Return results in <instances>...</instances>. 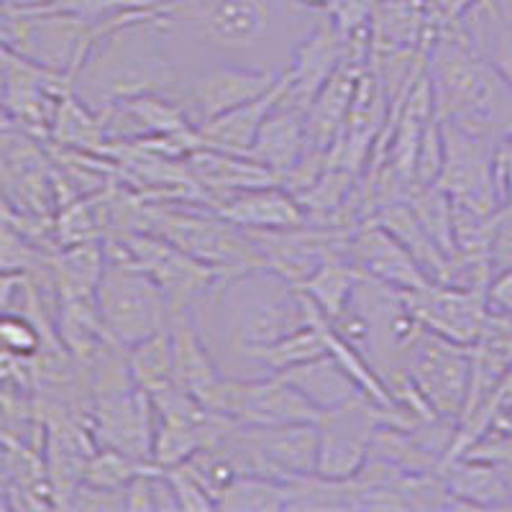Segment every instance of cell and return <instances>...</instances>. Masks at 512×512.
Instances as JSON below:
<instances>
[{"instance_id": "5b68a950", "label": "cell", "mask_w": 512, "mask_h": 512, "mask_svg": "<svg viewBox=\"0 0 512 512\" xmlns=\"http://www.w3.org/2000/svg\"><path fill=\"white\" fill-rule=\"evenodd\" d=\"M233 443L239 446L246 474H262V477L282 479V482L318 474V423H239L233 431Z\"/></svg>"}, {"instance_id": "8fae6325", "label": "cell", "mask_w": 512, "mask_h": 512, "mask_svg": "<svg viewBox=\"0 0 512 512\" xmlns=\"http://www.w3.org/2000/svg\"><path fill=\"white\" fill-rule=\"evenodd\" d=\"M349 262L369 280H377L402 292L423 290V287L433 285L418 267L413 254L374 218L361 223L351 233Z\"/></svg>"}, {"instance_id": "277c9868", "label": "cell", "mask_w": 512, "mask_h": 512, "mask_svg": "<svg viewBox=\"0 0 512 512\" xmlns=\"http://www.w3.org/2000/svg\"><path fill=\"white\" fill-rule=\"evenodd\" d=\"M95 305L105 331L123 351L164 331L169 323V303L162 287L126 256H105Z\"/></svg>"}, {"instance_id": "d4e9b609", "label": "cell", "mask_w": 512, "mask_h": 512, "mask_svg": "<svg viewBox=\"0 0 512 512\" xmlns=\"http://www.w3.org/2000/svg\"><path fill=\"white\" fill-rule=\"evenodd\" d=\"M474 3H477V0H431V8L433 13L441 18L443 24H448V21H456V18L464 16Z\"/></svg>"}, {"instance_id": "7c38bea8", "label": "cell", "mask_w": 512, "mask_h": 512, "mask_svg": "<svg viewBox=\"0 0 512 512\" xmlns=\"http://www.w3.org/2000/svg\"><path fill=\"white\" fill-rule=\"evenodd\" d=\"M308 152V108L287 98L285 88H282V95L272 105V111L267 113L259 134H256L249 157L272 169L282 185V177L303 162Z\"/></svg>"}, {"instance_id": "9a60e30c", "label": "cell", "mask_w": 512, "mask_h": 512, "mask_svg": "<svg viewBox=\"0 0 512 512\" xmlns=\"http://www.w3.org/2000/svg\"><path fill=\"white\" fill-rule=\"evenodd\" d=\"M282 88H285V75H282L280 82H277L267 95H262V98L251 100V103L246 105H239V108H233V111L203 123V126L198 128L200 146H210V149H221V152L249 157L251 146H254L256 141V134H259V128H262L267 113L272 111V105L277 103V98L282 95Z\"/></svg>"}, {"instance_id": "52a82bcc", "label": "cell", "mask_w": 512, "mask_h": 512, "mask_svg": "<svg viewBox=\"0 0 512 512\" xmlns=\"http://www.w3.org/2000/svg\"><path fill=\"white\" fill-rule=\"evenodd\" d=\"M282 75L269 70H251L239 64H205L200 70L187 72L175 90L185 105L187 118L195 128L223 113L262 98L280 82Z\"/></svg>"}, {"instance_id": "ac0fdd59", "label": "cell", "mask_w": 512, "mask_h": 512, "mask_svg": "<svg viewBox=\"0 0 512 512\" xmlns=\"http://www.w3.org/2000/svg\"><path fill=\"white\" fill-rule=\"evenodd\" d=\"M287 495H290V487L282 479L244 474L218 497V507L241 512L287 510Z\"/></svg>"}, {"instance_id": "9c48e42d", "label": "cell", "mask_w": 512, "mask_h": 512, "mask_svg": "<svg viewBox=\"0 0 512 512\" xmlns=\"http://www.w3.org/2000/svg\"><path fill=\"white\" fill-rule=\"evenodd\" d=\"M382 410L372 397L361 395L320 415L318 474L328 479H351L372 451Z\"/></svg>"}, {"instance_id": "44dd1931", "label": "cell", "mask_w": 512, "mask_h": 512, "mask_svg": "<svg viewBox=\"0 0 512 512\" xmlns=\"http://www.w3.org/2000/svg\"><path fill=\"white\" fill-rule=\"evenodd\" d=\"M44 349V333L31 315L3 310L0 313V351L21 359H34Z\"/></svg>"}, {"instance_id": "5bb4252c", "label": "cell", "mask_w": 512, "mask_h": 512, "mask_svg": "<svg viewBox=\"0 0 512 512\" xmlns=\"http://www.w3.org/2000/svg\"><path fill=\"white\" fill-rule=\"evenodd\" d=\"M287 382L295 387L308 402H313L320 413H328L333 408H341L346 402L364 395L356 379L341 367V361L333 354H320L315 359L295 364V367L280 372Z\"/></svg>"}, {"instance_id": "30bf717a", "label": "cell", "mask_w": 512, "mask_h": 512, "mask_svg": "<svg viewBox=\"0 0 512 512\" xmlns=\"http://www.w3.org/2000/svg\"><path fill=\"white\" fill-rule=\"evenodd\" d=\"M413 313L428 333L446 338L451 344L474 346L489 326L487 287L433 285L405 292Z\"/></svg>"}, {"instance_id": "6da1fadb", "label": "cell", "mask_w": 512, "mask_h": 512, "mask_svg": "<svg viewBox=\"0 0 512 512\" xmlns=\"http://www.w3.org/2000/svg\"><path fill=\"white\" fill-rule=\"evenodd\" d=\"M159 11L180 72L190 54L203 59L200 67L223 62L285 75L323 18L303 0H162Z\"/></svg>"}, {"instance_id": "7a4b0ae2", "label": "cell", "mask_w": 512, "mask_h": 512, "mask_svg": "<svg viewBox=\"0 0 512 512\" xmlns=\"http://www.w3.org/2000/svg\"><path fill=\"white\" fill-rule=\"evenodd\" d=\"M180 80L159 6L131 8L100 18L98 36L72 75V93L103 113L123 100L175 93Z\"/></svg>"}, {"instance_id": "3957f363", "label": "cell", "mask_w": 512, "mask_h": 512, "mask_svg": "<svg viewBox=\"0 0 512 512\" xmlns=\"http://www.w3.org/2000/svg\"><path fill=\"white\" fill-rule=\"evenodd\" d=\"M425 70L443 121L484 139H505L512 121V90L492 62L466 39L459 18L441 26L428 47Z\"/></svg>"}, {"instance_id": "d6986e66", "label": "cell", "mask_w": 512, "mask_h": 512, "mask_svg": "<svg viewBox=\"0 0 512 512\" xmlns=\"http://www.w3.org/2000/svg\"><path fill=\"white\" fill-rule=\"evenodd\" d=\"M126 359L128 369H131L141 390L152 392L157 387L175 382V377H172V341H169L167 328L126 349Z\"/></svg>"}, {"instance_id": "8992f818", "label": "cell", "mask_w": 512, "mask_h": 512, "mask_svg": "<svg viewBox=\"0 0 512 512\" xmlns=\"http://www.w3.org/2000/svg\"><path fill=\"white\" fill-rule=\"evenodd\" d=\"M495 146L497 141L469 134L464 128L443 121V162L438 185L446 190L451 203L482 216H492L500 210L495 190Z\"/></svg>"}, {"instance_id": "2e32d148", "label": "cell", "mask_w": 512, "mask_h": 512, "mask_svg": "<svg viewBox=\"0 0 512 512\" xmlns=\"http://www.w3.org/2000/svg\"><path fill=\"white\" fill-rule=\"evenodd\" d=\"M443 479L454 497V507H512L500 466L459 461L443 474Z\"/></svg>"}, {"instance_id": "cb8c5ba5", "label": "cell", "mask_w": 512, "mask_h": 512, "mask_svg": "<svg viewBox=\"0 0 512 512\" xmlns=\"http://www.w3.org/2000/svg\"><path fill=\"white\" fill-rule=\"evenodd\" d=\"M487 308L495 310V318L512 320V267L492 272L487 282Z\"/></svg>"}, {"instance_id": "e0dca14e", "label": "cell", "mask_w": 512, "mask_h": 512, "mask_svg": "<svg viewBox=\"0 0 512 512\" xmlns=\"http://www.w3.org/2000/svg\"><path fill=\"white\" fill-rule=\"evenodd\" d=\"M359 280L361 272L349 259H331V262L315 269L308 280L300 285V290L305 292V297L320 313L326 318H333L351 303Z\"/></svg>"}, {"instance_id": "484cf974", "label": "cell", "mask_w": 512, "mask_h": 512, "mask_svg": "<svg viewBox=\"0 0 512 512\" xmlns=\"http://www.w3.org/2000/svg\"><path fill=\"white\" fill-rule=\"evenodd\" d=\"M505 139H507V141H512V121H510V126H507V134H505Z\"/></svg>"}, {"instance_id": "603a6c76", "label": "cell", "mask_w": 512, "mask_h": 512, "mask_svg": "<svg viewBox=\"0 0 512 512\" xmlns=\"http://www.w3.org/2000/svg\"><path fill=\"white\" fill-rule=\"evenodd\" d=\"M495 190L500 210H512V141L507 139L495 146Z\"/></svg>"}, {"instance_id": "ba28073f", "label": "cell", "mask_w": 512, "mask_h": 512, "mask_svg": "<svg viewBox=\"0 0 512 512\" xmlns=\"http://www.w3.org/2000/svg\"><path fill=\"white\" fill-rule=\"evenodd\" d=\"M410 382L438 415L461 418L472 387L469 346L451 344L436 333H425L410 361Z\"/></svg>"}, {"instance_id": "7402d4cb", "label": "cell", "mask_w": 512, "mask_h": 512, "mask_svg": "<svg viewBox=\"0 0 512 512\" xmlns=\"http://www.w3.org/2000/svg\"><path fill=\"white\" fill-rule=\"evenodd\" d=\"M162 472L172 492H175L180 510H210V507H216V500L205 492L198 479L192 477L185 464L164 466Z\"/></svg>"}, {"instance_id": "4fadbf2b", "label": "cell", "mask_w": 512, "mask_h": 512, "mask_svg": "<svg viewBox=\"0 0 512 512\" xmlns=\"http://www.w3.org/2000/svg\"><path fill=\"white\" fill-rule=\"evenodd\" d=\"M218 216L231 221L244 231H280L308 223V213L297 198L282 185L254 187V190L233 192L221 200H213Z\"/></svg>"}, {"instance_id": "ffe728a7", "label": "cell", "mask_w": 512, "mask_h": 512, "mask_svg": "<svg viewBox=\"0 0 512 512\" xmlns=\"http://www.w3.org/2000/svg\"><path fill=\"white\" fill-rule=\"evenodd\" d=\"M154 464H146V461L134 459V456L116 451V448H103L98 446L90 454L88 464H85V472H82V482L93 484V487H105V489H126L128 482L134 477H139L141 472L152 469Z\"/></svg>"}]
</instances>
